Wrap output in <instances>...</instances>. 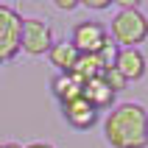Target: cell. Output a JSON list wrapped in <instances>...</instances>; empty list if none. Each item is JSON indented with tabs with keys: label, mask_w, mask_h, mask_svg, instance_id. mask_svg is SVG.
Segmentation results:
<instances>
[{
	"label": "cell",
	"mask_w": 148,
	"mask_h": 148,
	"mask_svg": "<svg viewBox=\"0 0 148 148\" xmlns=\"http://www.w3.org/2000/svg\"><path fill=\"white\" fill-rule=\"evenodd\" d=\"M81 98L90 101L95 109H101V106H109V103L115 101V90H112V87H109L101 75H95V78H90V81H84Z\"/></svg>",
	"instance_id": "obj_9"
},
{
	"label": "cell",
	"mask_w": 148,
	"mask_h": 148,
	"mask_svg": "<svg viewBox=\"0 0 148 148\" xmlns=\"http://www.w3.org/2000/svg\"><path fill=\"white\" fill-rule=\"evenodd\" d=\"M0 148H23V145H17V143H0Z\"/></svg>",
	"instance_id": "obj_15"
},
{
	"label": "cell",
	"mask_w": 148,
	"mask_h": 148,
	"mask_svg": "<svg viewBox=\"0 0 148 148\" xmlns=\"http://www.w3.org/2000/svg\"><path fill=\"white\" fill-rule=\"evenodd\" d=\"M23 148H53V145L45 143V140H36V143H28V145H23Z\"/></svg>",
	"instance_id": "obj_14"
},
{
	"label": "cell",
	"mask_w": 148,
	"mask_h": 148,
	"mask_svg": "<svg viewBox=\"0 0 148 148\" xmlns=\"http://www.w3.org/2000/svg\"><path fill=\"white\" fill-rule=\"evenodd\" d=\"M62 109H64V120L73 129H90L98 120V109L92 106L90 101H84L81 95L73 98V101H67V103H62Z\"/></svg>",
	"instance_id": "obj_7"
},
{
	"label": "cell",
	"mask_w": 148,
	"mask_h": 148,
	"mask_svg": "<svg viewBox=\"0 0 148 148\" xmlns=\"http://www.w3.org/2000/svg\"><path fill=\"white\" fill-rule=\"evenodd\" d=\"M70 42L78 48L81 56L101 53V48L109 42V31L103 28V23H98L95 17H90V20H81V23L73 25V39Z\"/></svg>",
	"instance_id": "obj_5"
},
{
	"label": "cell",
	"mask_w": 148,
	"mask_h": 148,
	"mask_svg": "<svg viewBox=\"0 0 148 148\" xmlns=\"http://www.w3.org/2000/svg\"><path fill=\"white\" fill-rule=\"evenodd\" d=\"M48 59H50L53 67H59V73H73L75 64H78V59H81V53H78V48L70 39H59L48 50Z\"/></svg>",
	"instance_id": "obj_8"
},
{
	"label": "cell",
	"mask_w": 148,
	"mask_h": 148,
	"mask_svg": "<svg viewBox=\"0 0 148 148\" xmlns=\"http://www.w3.org/2000/svg\"><path fill=\"white\" fill-rule=\"evenodd\" d=\"M53 95H56L62 103H67V101H73V98H78L81 95V87H84V81L78 78L75 73H59L56 78H53Z\"/></svg>",
	"instance_id": "obj_10"
},
{
	"label": "cell",
	"mask_w": 148,
	"mask_h": 148,
	"mask_svg": "<svg viewBox=\"0 0 148 148\" xmlns=\"http://www.w3.org/2000/svg\"><path fill=\"white\" fill-rule=\"evenodd\" d=\"M81 6L92 8V11H101V8H109V6H112V0H81Z\"/></svg>",
	"instance_id": "obj_12"
},
{
	"label": "cell",
	"mask_w": 148,
	"mask_h": 148,
	"mask_svg": "<svg viewBox=\"0 0 148 148\" xmlns=\"http://www.w3.org/2000/svg\"><path fill=\"white\" fill-rule=\"evenodd\" d=\"M112 67H117V70H120V75H123L126 81H137V78H143V75H145L148 62H145V53H143L140 48H120Z\"/></svg>",
	"instance_id": "obj_6"
},
{
	"label": "cell",
	"mask_w": 148,
	"mask_h": 148,
	"mask_svg": "<svg viewBox=\"0 0 148 148\" xmlns=\"http://www.w3.org/2000/svg\"><path fill=\"white\" fill-rule=\"evenodd\" d=\"M53 28L48 20L42 17H23V28H20V50L31 53V56H42L53 48Z\"/></svg>",
	"instance_id": "obj_3"
},
{
	"label": "cell",
	"mask_w": 148,
	"mask_h": 148,
	"mask_svg": "<svg viewBox=\"0 0 148 148\" xmlns=\"http://www.w3.org/2000/svg\"><path fill=\"white\" fill-rule=\"evenodd\" d=\"M20 28L23 17L11 6L0 3V64H6L20 53Z\"/></svg>",
	"instance_id": "obj_4"
},
{
	"label": "cell",
	"mask_w": 148,
	"mask_h": 148,
	"mask_svg": "<svg viewBox=\"0 0 148 148\" xmlns=\"http://www.w3.org/2000/svg\"><path fill=\"white\" fill-rule=\"evenodd\" d=\"M56 3V8H62V11H73V8L81 6V0H53Z\"/></svg>",
	"instance_id": "obj_13"
},
{
	"label": "cell",
	"mask_w": 148,
	"mask_h": 148,
	"mask_svg": "<svg viewBox=\"0 0 148 148\" xmlns=\"http://www.w3.org/2000/svg\"><path fill=\"white\" fill-rule=\"evenodd\" d=\"M101 78H103V81H106V84H109V87H112L115 92L126 87V78L120 75V70H117V67H106V70L101 73Z\"/></svg>",
	"instance_id": "obj_11"
},
{
	"label": "cell",
	"mask_w": 148,
	"mask_h": 148,
	"mask_svg": "<svg viewBox=\"0 0 148 148\" xmlns=\"http://www.w3.org/2000/svg\"><path fill=\"white\" fill-rule=\"evenodd\" d=\"M109 39L117 48H137L148 39V17L137 8L134 0H120L115 17L109 20Z\"/></svg>",
	"instance_id": "obj_2"
},
{
	"label": "cell",
	"mask_w": 148,
	"mask_h": 148,
	"mask_svg": "<svg viewBox=\"0 0 148 148\" xmlns=\"http://www.w3.org/2000/svg\"><path fill=\"white\" fill-rule=\"evenodd\" d=\"M103 137L112 148H148V109L137 101H126L109 109Z\"/></svg>",
	"instance_id": "obj_1"
}]
</instances>
